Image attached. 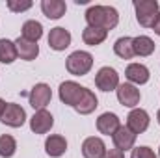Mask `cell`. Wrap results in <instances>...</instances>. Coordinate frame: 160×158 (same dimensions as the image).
Here are the masks:
<instances>
[{
	"label": "cell",
	"mask_w": 160,
	"mask_h": 158,
	"mask_svg": "<svg viewBox=\"0 0 160 158\" xmlns=\"http://www.w3.org/2000/svg\"><path fill=\"white\" fill-rule=\"evenodd\" d=\"M86 22L91 28L101 30H114L119 22V13L112 6H91L86 11Z\"/></svg>",
	"instance_id": "1"
},
{
	"label": "cell",
	"mask_w": 160,
	"mask_h": 158,
	"mask_svg": "<svg viewBox=\"0 0 160 158\" xmlns=\"http://www.w3.org/2000/svg\"><path fill=\"white\" fill-rule=\"evenodd\" d=\"M136 21L143 28H153L160 15V7L157 0H134Z\"/></svg>",
	"instance_id": "2"
},
{
	"label": "cell",
	"mask_w": 160,
	"mask_h": 158,
	"mask_svg": "<svg viewBox=\"0 0 160 158\" xmlns=\"http://www.w3.org/2000/svg\"><path fill=\"white\" fill-rule=\"evenodd\" d=\"M65 67L71 75L75 77H84L91 71L93 67V56L86 50H75L73 54L67 56L65 60Z\"/></svg>",
	"instance_id": "3"
},
{
	"label": "cell",
	"mask_w": 160,
	"mask_h": 158,
	"mask_svg": "<svg viewBox=\"0 0 160 158\" xmlns=\"http://www.w3.org/2000/svg\"><path fill=\"white\" fill-rule=\"evenodd\" d=\"M86 89H88V87L80 86V84L73 82V80L62 82V84H60V101H62L63 104L71 106V108H77L78 102L82 101V97H84V93H86Z\"/></svg>",
	"instance_id": "4"
},
{
	"label": "cell",
	"mask_w": 160,
	"mask_h": 158,
	"mask_svg": "<svg viewBox=\"0 0 160 158\" xmlns=\"http://www.w3.org/2000/svg\"><path fill=\"white\" fill-rule=\"evenodd\" d=\"M95 86L101 91H114L119 87V75L114 67H101L95 75Z\"/></svg>",
	"instance_id": "5"
},
{
	"label": "cell",
	"mask_w": 160,
	"mask_h": 158,
	"mask_svg": "<svg viewBox=\"0 0 160 158\" xmlns=\"http://www.w3.org/2000/svg\"><path fill=\"white\" fill-rule=\"evenodd\" d=\"M50 99H52V91H50V86H47V84H36L34 87H32V91H30V95H28V101H30V106L38 112V110H45L47 108V104L50 102Z\"/></svg>",
	"instance_id": "6"
},
{
	"label": "cell",
	"mask_w": 160,
	"mask_h": 158,
	"mask_svg": "<svg viewBox=\"0 0 160 158\" xmlns=\"http://www.w3.org/2000/svg\"><path fill=\"white\" fill-rule=\"evenodd\" d=\"M4 125L11 126V128H19L24 125L26 121V112L21 104H15V102H8L6 104V110H4V116L0 119Z\"/></svg>",
	"instance_id": "7"
},
{
	"label": "cell",
	"mask_w": 160,
	"mask_h": 158,
	"mask_svg": "<svg viewBox=\"0 0 160 158\" xmlns=\"http://www.w3.org/2000/svg\"><path fill=\"white\" fill-rule=\"evenodd\" d=\"M118 91V101H119L123 106L127 108H134L140 104V99H142V93L140 89L130 84V82H125V84H119V87L116 89Z\"/></svg>",
	"instance_id": "8"
},
{
	"label": "cell",
	"mask_w": 160,
	"mask_h": 158,
	"mask_svg": "<svg viewBox=\"0 0 160 158\" xmlns=\"http://www.w3.org/2000/svg\"><path fill=\"white\" fill-rule=\"evenodd\" d=\"M149 114L145 112V110H142V108H134L128 116H127V126L138 136V134H142V132H145L147 128H149Z\"/></svg>",
	"instance_id": "9"
},
{
	"label": "cell",
	"mask_w": 160,
	"mask_h": 158,
	"mask_svg": "<svg viewBox=\"0 0 160 158\" xmlns=\"http://www.w3.org/2000/svg\"><path fill=\"white\" fill-rule=\"evenodd\" d=\"M112 141H114L116 149H119V151H128V149H132L134 143H136V134H134L127 125H121L119 128L114 132Z\"/></svg>",
	"instance_id": "10"
},
{
	"label": "cell",
	"mask_w": 160,
	"mask_h": 158,
	"mask_svg": "<svg viewBox=\"0 0 160 158\" xmlns=\"http://www.w3.org/2000/svg\"><path fill=\"white\" fill-rule=\"evenodd\" d=\"M82 155H84V158H104L106 156V145L101 138L89 136L82 143Z\"/></svg>",
	"instance_id": "11"
},
{
	"label": "cell",
	"mask_w": 160,
	"mask_h": 158,
	"mask_svg": "<svg viewBox=\"0 0 160 158\" xmlns=\"http://www.w3.org/2000/svg\"><path fill=\"white\" fill-rule=\"evenodd\" d=\"M52 125H54V117L47 110H38L30 119V128L36 134H47L52 128Z\"/></svg>",
	"instance_id": "12"
},
{
	"label": "cell",
	"mask_w": 160,
	"mask_h": 158,
	"mask_svg": "<svg viewBox=\"0 0 160 158\" xmlns=\"http://www.w3.org/2000/svg\"><path fill=\"white\" fill-rule=\"evenodd\" d=\"M69 45H71V34H69V30H65L62 26H56V28L50 30V34H48V47L52 50L60 52V50H65Z\"/></svg>",
	"instance_id": "13"
},
{
	"label": "cell",
	"mask_w": 160,
	"mask_h": 158,
	"mask_svg": "<svg viewBox=\"0 0 160 158\" xmlns=\"http://www.w3.org/2000/svg\"><path fill=\"white\" fill-rule=\"evenodd\" d=\"M125 77H127V80H128L130 84L142 86V84H147V82H149L151 73H149V69H147L143 63H130V65L127 67V71H125Z\"/></svg>",
	"instance_id": "14"
},
{
	"label": "cell",
	"mask_w": 160,
	"mask_h": 158,
	"mask_svg": "<svg viewBox=\"0 0 160 158\" xmlns=\"http://www.w3.org/2000/svg\"><path fill=\"white\" fill-rule=\"evenodd\" d=\"M15 48H17V56L21 60H24V62H32L39 54V45L24 39V37H17L15 39Z\"/></svg>",
	"instance_id": "15"
},
{
	"label": "cell",
	"mask_w": 160,
	"mask_h": 158,
	"mask_svg": "<svg viewBox=\"0 0 160 158\" xmlns=\"http://www.w3.org/2000/svg\"><path fill=\"white\" fill-rule=\"evenodd\" d=\"M119 126H121L119 117L116 114H112V112H104V114H101L99 119H97V130L101 134H104V136H114V132Z\"/></svg>",
	"instance_id": "16"
},
{
	"label": "cell",
	"mask_w": 160,
	"mask_h": 158,
	"mask_svg": "<svg viewBox=\"0 0 160 158\" xmlns=\"http://www.w3.org/2000/svg\"><path fill=\"white\" fill-rule=\"evenodd\" d=\"M67 151V140L60 134H50L45 141V153L52 158L62 156Z\"/></svg>",
	"instance_id": "17"
},
{
	"label": "cell",
	"mask_w": 160,
	"mask_h": 158,
	"mask_svg": "<svg viewBox=\"0 0 160 158\" xmlns=\"http://www.w3.org/2000/svg\"><path fill=\"white\" fill-rule=\"evenodd\" d=\"M41 11L47 19H62L67 11V6L63 0H43L41 2Z\"/></svg>",
	"instance_id": "18"
},
{
	"label": "cell",
	"mask_w": 160,
	"mask_h": 158,
	"mask_svg": "<svg viewBox=\"0 0 160 158\" xmlns=\"http://www.w3.org/2000/svg\"><path fill=\"white\" fill-rule=\"evenodd\" d=\"M132 45H134V54L136 56H151L155 52V41L147 36H138V37H132Z\"/></svg>",
	"instance_id": "19"
},
{
	"label": "cell",
	"mask_w": 160,
	"mask_h": 158,
	"mask_svg": "<svg viewBox=\"0 0 160 158\" xmlns=\"http://www.w3.org/2000/svg\"><path fill=\"white\" fill-rule=\"evenodd\" d=\"M114 52L116 56H119L121 60H132L134 54V45H132V37H119L114 43Z\"/></svg>",
	"instance_id": "20"
},
{
	"label": "cell",
	"mask_w": 160,
	"mask_h": 158,
	"mask_svg": "<svg viewBox=\"0 0 160 158\" xmlns=\"http://www.w3.org/2000/svg\"><path fill=\"white\" fill-rule=\"evenodd\" d=\"M41 36H43V26H41V22L38 21H26L24 24H22V30H21V37H24V39L32 41V43H38L41 39Z\"/></svg>",
	"instance_id": "21"
},
{
	"label": "cell",
	"mask_w": 160,
	"mask_h": 158,
	"mask_svg": "<svg viewBox=\"0 0 160 158\" xmlns=\"http://www.w3.org/2000/svg\"><path fill=\"white\" fill-rule=\"evenodd\" d=\"M97 106H99V101H97L95 93H93L91 89H86V93H84L82 101L78 102V106H77L75 110L78 112L80 116H89L91 112H95V108H97Z\"/></svg>",
	"instance_id": "22"
},
{
	"label": "cell",
	"mask_w": 160,
	"mask_h": 158,
	"mask_svg": "<svg viewBox=\"0 0 160 158\" xmlns=\"http://www.w3.org/2000/svg\"><path fill=\"white\" fill-rule=\"evenodd\" d=\"M108 32L106 30H101V28H91V26H86L84 32H82V41L89 47H97L101 45L102 41L106 39Z\"/></svg>",
	"instance_id": "23"
},
{
	"label": "cell",
	"mask_w": 160,
	"mask_h": 158,
	"mask_svg": "<svg viewBox=\"0 0 160 158\" xmlns=\"http://www.w3.org/2000/svg\"><path fill=\"white\" fill-rule=\"evenodd\" d=\"M17 58L19 56H17L15 41L0 39V63H13Z\"/></svg>",
	"instance_id": "24"
},
{
	"label": "cell",
	"mask_w": 160,
	"mask_h": 158,
	"mask_svg": "<svg viewBox=\"0 0 160 158\" xmlns=\"http://www.w3.org/2000/svg\"><path fill=\"white\" fill-rule=\"evenodd\" d=\"M17 151V141L13 136L9 134H2L0 136V156L2 158H11Z\"/></svg>",
	"instance_id": "25"
},
{
	"label": "cell",
	"mask_w": 160,
	"mask_h": 158,
	"mask_svg": "<svg viewBox=\"0 0 160 158\" xmlns=\"http://www.w3.org/2000/svg\"><path fill=\"white\" fill-rule=\"evenodd\" d=\"M130 158H158L155 155V151L151 149V147H136V149H132V155Z\"/></svg>",
	"instance_id": "26"
},
{
	"label": "cell",
	"mask_w": 160,
	"mask_h": 158,
	"mask_svg": "<svg viewBox=\"0 0 160 158\" xmlns=\"http://www.w3.org/2000/svg\"><path fill=\"white\" fill-rule=\"evenodd\" d=\"M8 7L15 13H22L32 7V2H17V0H8Z\"/></svg>",
	"instance_id": "27"
},
{
	"label": "cell",
	"mask_w": 160,
	"mask_h": 158,
	"mask_svg": "<svg viewBox=\"0 0 160 158\" xmlns=\"http://www.w3.org/2000/svg\"><path fill=\"white\" fill-rule=\"evenodd\" d=\"M104 158H125V155L119 149H110V151H106V156Z\"/></svg>",
	"instance_id": "28"
},
{
	"label": "cell",
	"mask_w": 160,
	"mask_h": 158,
	"mask_svg": "<svg viewBox=\"0 0 160 158\" xmlns=\"http://www.w3.org/2000/svg\"><path fill=\"white\" fill-rule=\"evenodd\" d=\"M153 30H155L157 36H160V15H158V19H157V22H155V26H153Z\"/></svg>",
	"instance_id": "29"
},
{
	"label": "cell",
	"mask_w": 160,
	"mask_h": 158,
	"mask_svg": "<svg viewBox=\"0 0 160 158\" xmlns=\"http://www.w3.org/2000/svg\"><path fill=\"white\" fill-rule=\"evenodd\" d=\"M6 104H8V102H6L4 99H0V119H2V116H4V110H6Z\"/></svg>",
	"instance_id": "30"
},
{
	"label": "cell",
	"mask_w": 160,
	"mask_h": 158,
	"mask_svg": "<svg viewBox=\"0 0 160 158\" xmlns=\"http://www.w3.org/2000/svg\"><path fill=\"white\" fill-rule=\"evenodd\" d=\"M157 121H158V125H160V110H158V114H157Z\"/></svg>",
	"instance_id": "31"
},
{
	"label": "cell",
	"mask_w": 160,
	"mask_h": 158,
	"mask_svg": "<svg viewBox=\"0 0 160 158\" xmlns=\"http://www.w3.org/2000/svg\"><path fill=\"white\" fill-rule=\"evenodd\" d=\"M158 156H160V147H158Z\"/></svg>",
	"instance_id": "32"
}]
</instances>
